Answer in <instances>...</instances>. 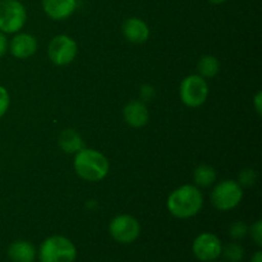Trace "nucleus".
<instances>
[{"mask_svg": "<svg viewBox=\"0 0 262 262\" xmlns=\"http://www.w3.org/2000/svg\"><path fill=\"white\" fill-rule=\"evenodd\" d=\"M27 20V10L18 0H0V32H19Z\"/></svg>", "mask_w": 262, "mask_h": 262, "instance_id": "nucleus-4", "label": "nucleus"}, {"mask_svg": "<svg viewBox=\"0 0 262 262\" xmlns=\"http://www.w3.org/2000/svg\"><path fill=\"white\" fill-rule=\"evenodd\" d=\"M8 256L13 262H35L37 251L28 241H15L8 248Z\"/></svg>", "mask_w": 262, "mask_h": 262, "instance_id": "nucleus-14", "label": "nucleus"}, {"mask_svg": "<svg viewBox=\"0 0 262 262\" xmlns=\"http://www.w3.org/2000/svg\"><path fill=\"white\" fill-rule=\"evenodd\" d=\"M73 166L76 173L87 182H100L109 173V160L94 148H81L74 154Z\"/></svg>", "mask_w": 262, "mask_h": 262, "instance_id": "nucleus-2", "label": "nucleus"}, {"mask_svg": "<svg viewBox=\"0 0 262 262\" xmlns=\"http://www.w3.org/2000/svg\"><path fill=\"white\" fill-rule=\"evenodd\" d=\"M204 206V196L199 187L184 184L174 189L166 200L168 211L178 219H189L199 214Z\"/></svg>", "mask_w": 262, "mask_h": 262, "instance_id": "nucleus-1", "label": "nucleus"}, {"mask_svg": "<svg viewBox=\"0 0 262 262\" xmlns=\"http://www.w3.org/2000/svg\"><path fill=\"white\" fill-rule=\"evenodd\" d=\"M193 179L197 187L207 188V187L212 186L216 181V171L211 165L202 164V165H199L194 169Z\"/></svg>", "mask_w": 262, "mask_h": 262, "instance_id": "nucleus-16", "label": "nucleus"}, {"mask_svg": "<svg viewBox=\"0 0 262 262\" xmlns=\"http://www.w3.org/2000/svg\"><path fill=\"white\" fill-rule=\"evenodd\" d=\"M229 235L233 239H243L248 235V227L245 222H234L229 227Z\"/></svg>", "mask_w": 262, "mask_h": 262, "instance_id": "nucleus-19", "label": "nucleus"}, {"mask_svg": "<svg viewBox=\"0 0 262 262\" xmlns=\"http://www.w3.org/2000/svg\"><path fill=\"white\" fill-rule=\"evenodd\" d=\"M156 92L154 86L151 84H143L140 90V96L142 99V101H152L154 97H155Z\"/></svg>", "mask_w": 262, "mask_h": 262, "instance_id": "nucleus-23", "label": "nucleus"}, {"mask_svg": "<svg viewBox=\"0 0 262 262\" xmlns=\"http://www.w3.org/2000/svg\"><path fill=\"white\" fill-rule=\"evenodd\" d=\"M78 53L77 42L68 35H58L50 41L48 48L49 59L55 66L64 67L71 64Z\"/></svg>", "mask_w": 262, "mask_h": 262, "instance_id": "nucleus-8", "label": "nucleus"}, {"mask_svg": "<svg viewBox=\"0 0 262 262\" xmlns=\"http://www.w3.org/2000/svg\"><path fill=\"white\" fill-rule=\"evenodd\" d=\"M220 61L214 55H204L199 60L197 64V71L199 74L204 78H212L219 73Z\"/></svg>", "mask_w": 262, "mask_h": 262, "instance_id": "nucleus-17", "label": "nucleus"}, {"mask_svg": "<svg viewBox=\"0 0 262 262\" xmlns=\"http://www.w3.org/2000/svg\"><path fill=\"white\" fill-rule=\"evenodd\" d=\"M253 104H255V109L257 112L258 115H261V110H262V92L258 91L257 94L255 95L253 97Z\"/></svg>", "mask_w": 262, "mask_h": 262, "instance_id": "nucleus-25", "label": "nucleus"}, {"mask_svg": "<svg viewBox=\"0 0 262 262\" xmlns=\"http://www.w3.org/2000/svg\"><path fill=\"white\" fill-rule=\"evenodd\" d=\"M222 255H224L225 260L228 262H241L245 257V250L238 243H229L223 247Z\"/></svg>", "mask_w": 262, "mask_h": 262, "instance_id": "nucleus-18", "label": "nucleus"}, {"mask_svg": "<svg viewBox=\"0 0 262 262\" xmlns=\"http://www.w3.org/2000/svg\"><path fill=\"white\" fill-rule=\"evenodd\" d=\"M251 262H262V252H261V251H257V252H256L255 255L252 256V258H251Z\"/></svg>", "mask_w": 262, "mask_h": 262, "instance_id": "nucleus-26", "label": "nucleus"}, {"mask_svg": "<svg viewBox=\"0 0 262 262\" xmlns=\"http://www.w3.org/2000/svg\"><path fill=\"white\" fill-rule=\"evenodd\" d=\"M59 146L67 154H76L83 148V140L74 129H64L59 136Z\"/></svg>", "mask_w": 262, "mask_h": 262, "instance_id": "nucleus-15", "label": "nucleus"}, {"mask_svg": "<svg viewBox=\"0 0 262 262\" xmlns=\"http://www.w3.org/2000/svg\"><path fill=\"white\" fill-rule=\"evenodd\" d=\"M76 258V246L64 235H51L38 248L40 262H74Z\"/></svg>", "mask_w": 262, "mask_h": 262, "instance_id": "nucleus-3", "label": "nucleus"}, {"mask_svg": "<svg viewBox=\"0 0 262 262\" xmlns=\"http://www.w3.org/2000/svg\"><path fill=\"white\" fill-rule=\"evenodd\" d=\"M109 233L113 239L122 245L133 243L141 234V225L136 217L122 214L115 216L109 224Z\"/></svg>", "mask_w": 262, "mask_h": 262, "instance_id": "nucleus-7", "label": "nucleus"}, {"mask_svg": "<svg viewBox=\"0 0 262 262\" xmlns=\"http://www.w3.org/2000/svg\"><path fill=\"white\" fill-rule=\"evenodd\" d=\"M37 40L31 33H17L9 42V50L14 58L27 59L37 50Z\"/></svg>", "mask_w": 262, "mask_h": 262, "instance_id": "nucleus-10", "label": "nucleus"}, {"mask_svg": "<svg viewBox=\"0 0 262 262\" xmlns=\"http://www.w3.org/2000/svg\"><path fill=\"white\" fill-rule=\"evenodd\" d=\"M10 105V96L4 86H0V119L7 114Z\"/></svg>", "mask_w": 262, "mask_h": 262, "instance_id": "nucleus-22", "label": "nucleus"}, {"mask_svg": "<svg viewBox=\"0 0 262 262\" xmlns=\"http://www.w3.org/2000/svg\"><path fill=\"white\" fill-rule=\"evenodd\" d=\"M210 3H211V4H223V3H225L227 2V0H209Z\"/></svg>", "mask_w": 262, "mask_h": 262, "instance_id": "nucleus-27", "label": "nucleus"}, {"mask_svg": "<svg viewBox=\"0 0 262 262\" xmlns=\"http://www.w3.org/2000/svg\"><path fill=\"white\" fill-rule=\"evenodd\" d=\"M123 35L129 42L143 43L150 37V28L145 20L132 17L125 19L123 23Z\"/></svg>", "mask_w": 262, "mask_h": 262, "instance_id": "nucleus-12", "label": "nucleus"}, {"mask_svg": "<svg viewBox=\"0 0 262 262\" xmlns=\"http://www.w3.org/2000/svg\"><path fill=\"white\" fill-rule=\"evenodd\" d=\"M42 8L51 19L63 20L77 9V0H42Z\"/></svg>", "mask_w": 262, "mask_h": 262, "instance_id": "nucleus-13", "label": "nucleus"}, {"mask_svg": "<svg viewBox=\"0 0 262 262\" xmlns=\"http://www.w3.org/2000/svg\"><path fill=\"white\" fill-rule=\"evenodd\" d=\"M194 257L202 262H214L222 256V241L214 233L205 232L197 235L192 245Z\"/></svg>", "mask_w": 262, "mask_h": 262, "instance_id": "nucleus-9", "label": "nucleus"}, {"mask_svg": "<svg viewBox=\"0 0 262 262\" xmlns=\"http://www.w3.org/2000/svg\"><path fill=\"white\" fill-rule=\"evenodd\" d=\"M8 49H9V42H8L7 35L0 32V58H3L7 54Z\"/></svg>", "mask_w": 262, "mask_h": 262, "instance_id": "nucleus-24", "label": "nucleus"}, {"mask_svg": "<svg viewBox=\"0 0 262 262\" xmlns=\"http://www.w3.org/2000/svg\"><path fill=\"white\" fill-rule=\"evenodd\" d=\"M257 182V173L253 169H245L239 173L238 177V183L241 187H252Z\"/></svg>", "mask_w": 262, "mask_h": 262, "instance_id": "nucleus-20", "label": "nucleus"}, {"mask_svg": "<svg viewBox=\"0 0 262 262\" xmlns=\"http://www.w3.org/2000/svg\"><path fill=\"white\" fill-rule=\"evenodd\" d=\"M123 117L125 123L133 128H141L147 124L150 119V113L145 102L140 100H133L128 102L123 109Z\"/></svg>", "mask_w": 262, "mask_h": 262, "instance_id": "nucleus-11", "label": "nucleus"}, {"mask_svg": "<svg viewBox=\"0 0 262 262\" xmlns=\"http://www.w3.org/2000/svg\"><path fill=\"white\" fill-rule=\"evenodd\" d=\"M243 199V189L238 182L225 179L214 187L211 202L219 211H229L237 207Z\"/></svg>", "mask_w": 262, "mask_h": 262, "instance_id": "nucleus-5", "label": "nucleus"}, {"mask_svg": "<svg viewBox=\"0 0 262 262\" xmlns=\"http://www.w3.org/2000/svg\"><path fill=\"white\" fill-rule=\"evenodd\" d=\"M248 234L251 235L253 242L256 243V246L261 247L262 246V222L257 220L256 223H253L252 227L248 228Z\"/></svg>", "mask_w": 262, "mask_h": 262, "instance_id": "nucleus-21", "label": "nucleus"}, {"mask_svg": "<svg viewBox=\"0 0 262 262\" xmlns=\"http://www.w3.org/2000/svg\"><path fill=\"white\" fill-rule=\"evenodd\" d=\"M179 95L184 105L188 107H199L207 100L209 84L200 74H191L182 81Z\"/></svg>", "mask_w": 262, "mask_h": 262, "instance_id": "nucleus-6", "label": "nucleus"}]
</instances>
